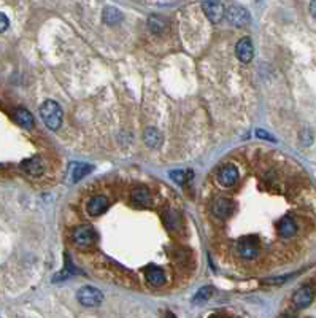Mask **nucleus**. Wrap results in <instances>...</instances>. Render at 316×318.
<instances>
[{
    "instance_id": "nucleus-1",
    "label": "nucleus",
    "mask_w": 316,
    "mask_h": 318,
    "mask_svg": "<svg viewBox=\"0 0 316 318\" xmlns=\"http://www.w3.org/2000/svg\"><path fill=\"white\" fill-rule=\"evenodd\" d=\"M40 117L43 123L46 124L48 129L51 131H57L62 126V108L59 104L54 102V100H45L40 107Z\"/></svg>"
},
{
    "instance_id": "nucleus-2",
    "label": "nucleus",
    "mask_w": 316,
    "mask_h": 318,
    "mask_svg": "<svg viewBox=\"0 0 316 318\" xmlns=\"http://www.w3.org/2000/svg\"><path fill=\"white\" fill-rule=\"evenodd\" d=\"M71 237H74L75 247L80 248V250H89V248H92L95 240H97L95 231L91 226H88V224H81V226L75 228Z\"/></svg>"
},
{
    "instance_id": "nucleus-3",
    "label": "nucleus",
    "mask_w": 316,
    "mask_h": 318,
    "mask_svg": "<svg viewBox=\"0 0 316 318\" xmlns=\"http://www.w3.org/2000/svg\"><path fill=\"white\" fill-rule=\"evenodd\" d=\"M77 299L84 307H95L99 304H102L104 294H102V291L97 290V288H94V286H83L77 293Z\"/></svg>"
},
{
    "instance_id": "nucleus-4",
    "label": "nucleus",
    "mask_w": 316,
    "mask_h": 318,
    "mask_svg": "<svg viewBox=\"0 0 316 318\" xmlns=\"http://www.w3.org/2000/svg\"><path fill=\"white\" fill-rule=\"evenodd\" d=\"M224 16L229 21V24H232L235 27H245L251 21L250 11L247 8L240 7V5H231L226 10Z\"/></svg>"
},
{
    "instance_id": "nucleus-5",
    "label": "nucleus",
    "mask_w": 316,
    "mask_h": 318,
    "mask_svg": "<svg viewBox=\"0 0 316 318\" xmlns=\"http://www.w3.org/2000/svg\"><path fill=\"white\" fill-rule=\"evenodd\" d=\"M202 10L207 14L208 21L213 24L221 22L224 18V13H226L224 5L221 2H218V0H205V2L202 4Z\"/></svg>"
},
{
    "instance_id": "nucleus-6",
    "label": "nucleus",
    "mask_w": 316,
    "mask_h": 318,
    "mask_svg": "<svg viewBox=\"0 0 316 318\" xmlns=\"http://www.w3.org/2000/svg\"><path fill=\"white\" fill-rule=\"evenodd\" d=\"M314 299V290L310 285H304L300 286L299 290L294 293L293 296V304L296 306V309H305L308 307Z\"/></svg>"
},
{
    "instance_id": "nucleus-7",
    "label": "nucleus",
    "mask_w": 316,
    "mask_h": 318,
    "mask_svg": "<svg viewBox=\"0 0 316 318\" xmlns=\"http://www.w3.org/2000/svg\"><path fill=\"white\" fill-rule=\"evenodd\" d=\"M238 255L243 259H254L259 255V242L256 237H245L238 242Z\"/></svg>"
},
{
    "instance_id": "nucleus-8",
    "label": "nucleus",
    "mask_w": 316,
    "mask_h": 318,
    "mask_svg": "<svg viewBox=\"0 0 316 318\" xmlns=\"http://www.w3.org/2000/svg\"><path fill=\"white\" fill-rule=\"evenodd\" d=\"M216 180L221 186L224 188H231L237 183L238 180V169L234 164H226L220 169Z\"/></svg>"
},
{
    "instance_id": "nucleus-9",
    "label": "nucleus",
    "mask_w": 316,
    "mask_h": 318,
    "mask_svg": "<svg viewBox=\"0 0 316 318\" xmlns=\"http://www.w3.org/2000/svg\"><path fill=\"white\" fill-rule=\"evenodd\" d=\"M21 170L24 173H27L29 177H41L43 172H45V164H43L41 157L40 156H32L29 159H24V161L21 163Z\"/></svg>"
},
{
    "instance_id": "nucleus-10",
    "label": "nucleus",
    "mask_w": 316,
    "mask_h": 318,
    "mask_svg": "<svg viewBox=\"0 0 316 318\" xmlns=\"http://www.w3.org/2000/svg\"><path fill=\"white\" fill-rule=\"evenodd\" d=\"M235 54L237 57L241 61V62H245L248 64L251 59H253V56H254V47H253V41L250 37H245V38H241L238 43H237V47H235Z\"/></svg>"
},
{
    "instance_id": "nucleus-11",
    "label": "nucleus",
    "mask_w": 316,
    "mask_h": 318,
    "mask_svg": "<svg viewBox=\"0 0 316 318\" xmlns=\"http://www.w3.org/2000/svg\"><path fill=\"white\" fill-rule=\"evenodd\" d=\"M108 209V199L105 196H94L86 204V210L91 216H100Z\"/></svg>"
},
{
    "instance_id": "nucleus-12",
    "label": "nucleus",
    "mask_w": 316,
    "mask_h": 318,
    "mask_svg": "<svg viewBox=\"0 0 316 318\" xmlns=\"http://www.w3.org/2000/svg\"><path fill=\"white\" fill-rule=\"evenodd\" d=\"M234 212V202L227 197H218L213 202V213L218 218H229Z\"/></svg>"
},
{
    "instance_id": "nucleus-13",
    "label": "nucleus",
    "mask_w": 316,
    "mask_h": 318,
    "mask_svg": "<svg viewBox=\"0 0 316 318\" xmlns=\"http://www.w3.org/2000/svg\"><path fill=\"white\" fill-rule=\"evenodd\" d=\"M297 231V224L294 221V218H291V216H284V218H281L278 221V234L284 239H289L296 234Z\"/></svg>"
},
{
    "instance_id": "nucleus-14",
    "label": "nucleus",
    "mask_w": 316,
    "mask_h": 318,
    "mask_svg": "<svg viewBox=\"0 0 316 318\" xmlns=\"http://www.w3.org/2000/svg\"><path fill=\"white\" fill-rule=\"evenodd\" d=\"M92 166L91 164H84V163H75L71 164V169H70V177H71V181L74 183H78L80 180H83L88 173L92 172Z\"/></svg>"
},
{
    "instance_id": "nucleus-15",
    "label": "nucleus",
    "mask_w": 316,
    "mask_h": 318,
    "mask_svg": "<svg viewBox=\"0 0 316 318\" xmlns=\"http://www.w3.org/2000/svg\"><path fill=\"white\" fill-rule=\"evenodd\" d=\"M13 118H14V121H16L24 129H32V126H34V117H32V113L29 111V110H26V108H16V110H14Z\"/></svg>"
},
{
    "instance_id": "nucleus-16",
    "label": "nucleus",
    "mask_w": 316,
    "mask_h": 318,
    "mask_svg": "<svg viewBox=\"0 0 316 318\" xmlns=\"http://www.w3.org/2000/svg\"><path fill=\"white\" fill-rule=\"evenodd\" d=\"M143 142H145V145L150 148H157L161 145L162 137L156 127H147L145 132H143Z\"/></svg>"
},
{
    "instance_id": "nucleus-17",
    "label": "nucleus",
    "mask_w": 316,
    "mask_h": 318,
    "mask_svg": "<svg viewBox=\"0 0 316 318\" xmlns=\"http://www.w3.org/2000/svg\"><path fill=\"white\" fill-rule=\"evenodd\" d=\"M102 19L108 26H116L123 19V13L114 7H105V10L102 13Z\"/></svg>"
},
{
    "instance_id": "nucleus-18",
    "label": "nucleus",
    "mask_w": 316,
    "mask_h": 318,
    "mask_svg": "<svg viewBox=\"0 0 316 318\" xmlns=\"http://www.w3.org/2000/svg\"><path fill=\"white\" fill-rule=\"evenodd\" d=\"M147 280L150 282V285L153 286H161L165 282V274L162 269L159 267H150L147 270Z\"/></svg>"
},
{
    "instance_id": "nucleus-19",
    "label": "nucleus",
    "mask_w": 316,
    "mask_h": 318,
    "mask_svg": "<svg viewBox=\"0 0 316 318\" xmlns=\"http://www.w3.org/2000/svg\"><path fill=\"white\" fill-rule=\"evenodd\" d=\"M131 197L134 200V204H137V206H148L150 200H151L150 191L143 186L135 188V190L132 191V194H131Z\"/></svg>"
},
{
    "instance_id": "nucleus-20",
    "label": "nucleus",
    "mask_w": 316,
    "mask_h": 318,
    "mask_svg": "<svg viewBox=\"0 0 316 318\" xmlns=\"http://www.w3.org/2000/svg\"><path fill=\"white\" fill-rule=\"evenodd\" d=\"M148 27L154 34H162L165 31V21L159 16H151L148 19Z\"/></svg>"
},
{
    "instance_id": "nucleus-21",
    "label": "nucleus",
    "mask_w": 316,
    "mask_h": 318,
    "mask_svg": "<svg viewBox=\"0 0 316 318\" xmlns=\"http://www.w3.org/2000/svg\"><path fill=\"white\" fill-rule=\"evenodd\" d=\"M213 294V290L210 286H204V288H200V290L196 293V296L192 298V302L194 304H202V302L208 301Z\"/></svg>"
},
{
    "instance_id": "nucleus-22",
    "label": "nucleus",
    "mask_w": 316,
    "mask_h": 318,
    "mask_svg": "<svg viewBox=\"0 0 316 318\" xmlns=\"http://www.w3.org/2000/svg\"><path fill=\"white\" fill-rule=\"evenodd\" d=\"M191 173V172H189ZM189 173H186L184 170H174V172H170V178H174L178 185H183L184 180L188 178Z\"/></svg>"
},
{
    "instance_id": "nucleus-23",
    "label": "nucleus",
    "mask_w": 316,
    "mask_h": 318,
    "mask_svg": "<svg viewBox=\"0 0 316 318\" xmlns=\"http://www.w3.org/2000/svg\"><path fill=\"white\" fill-rule=\"evenodd\" d=\"M300 140H302L304 145H310V143L313 142V135H311V132L308 131V129H304V131L300 132Z\"/></svg>"
},
{
    "instance_id": "nucleus-24",
    "label": "nucleus",
    "mask_w": 316,
    "mask_h": 318,
    "mask_svg": "<svg viewBox=\"0 0 316 318\" xmlns=\"http://www.w3.org/2000/svg\"><path fill=\"white\" fill-rule=\"evenodd\" d=\"M256 137L257 139H262V140H269V142H275V137H272L269 132L264 131V129H257V131H256Z\"/></svg>"
},
{
    "instance_id": "nucleus-25",
    "label": "nucleus",
    "mask_w": 316,
    "mask_h": 318,
    "mask_svg": "<svg viewBox=\"0 0 316 318\" xmlns=\"http://www.w3.org/2000/svg\"><path fill=\"white\" fill-rule=\"evenodd\" d=\"M8 26H10V21H8V18L5 16L4 13H0V34H2V32H5L7 29H8Z\"/></svg>"
},
{
    "instance_id": "nucleus-26",
    "label": "nucleus",
    "mask_w": 316,
    "mask_h": 318,
    "mask_svg": "<svg viewBox=\"0 0 316 318\" xmlns=\"http://www.w3.org/2000/svg\"><path fill=\"white\" fill-rule=\"evenodd\" d=\"M310 14L316 19V0H311L310 2Z\"/></svg>"
}]
</instances>
